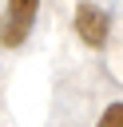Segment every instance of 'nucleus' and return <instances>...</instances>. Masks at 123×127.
I'll return each instance as SVG.
<instances>
[{
    "mask_svg": "<svg viewBox=\"0 0 123 127\" xmlns=\"http://www.w3.org/2000/svg\"><path fill=\"white\" fill-rule=\"evenodd\" d=\"M75 32L87 48H103L107 44V12L95 4H79L75 8Z\"/></svg>",
    "mask_w": 123,
    "mask_h": 127,
    "instance_id": "nucleus-2",
    "label": "nucleus"
},
{
    "mask_svg": "<svg viewBox=\"0 0 123 127\" xmlns=\"http://www.w3.org/2000/svg\"><path fill=\"white\" fill-rule=\"evenodd\" d=\"M36 8L40 0H8V16H4V28H0V40L4 48H20L36 24Z\"/></svg>",
    "mask_w": 123,
    "mask_h": 127,
    "instance_id": "nucleus-1",
    "label": "nucleus"
},
{
    "mask_svg": "<svg viewBox=\"0 0 123 127\" xmlns=\"http://www.w3.org/2000/svg\"><path fill=\"white\" fill-rule=\"evenodd\" d=\"M99 127H123V103H111L99 119Z\"/></svg>",
    "mask_w": 123,
    "mask_h": 127,
    "instance_id": "nucleus-3",
    "label": "nucleus"
}]
</instances>
